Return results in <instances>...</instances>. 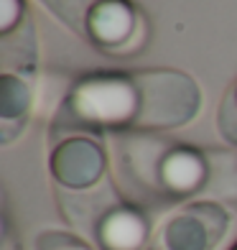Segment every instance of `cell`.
<instances>
[{
	"label": "cell",
	"instance_id": "obj_2",
	"mask_svg": "<svg viewBox=\"0 0 237 250\" xmlns=\"http://www.w3.org/2000/svg\"><path fill=\"white\" fill-rule=\"evenodd\" d=\"M145 240V222L138 212L120 209L112 212L99 227V243L105 250H138Z\"/></svg>",
	"mask_w": 237,
	"mask_h": 250
},
{
	"label": "cell",
	"instance_id": "obj_3",
	"mask_svg": "<svg viewBox=\"0 0 237 250\" xmlns=\"http://www.w3.org/2000/svg\"><path fill=\"white\" fill-rule=\"evenodd\" d=\"M201 176H204V164L199 161L194 151H174L171 156L163 158L161 179L174 191H191Z\"/></svg>",
	"mask_w": 237,
	"mask_h": 250
},
{
	"label": "cell",
	"instance_id": "obj_1",
	"mask_svg": "<svg viewBox=\"0 0 237 250\" xmlns=\"http://www.w3.org/2000/svg\"><path fill=\"white\" fill-rule=\"evenodd\" d=\"M74 105L82 118L99 123H118L130 112V87L125 79L102 77L89 79L74 92Z\"/></svg>",
	"mask_w": 237,
	"mask_h": 250
}]
</instances>
